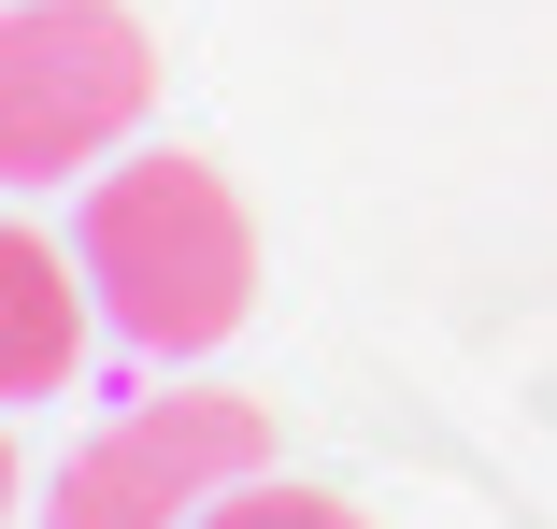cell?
<instances>
[{"label":"cell","instance_id":"6da1fadb","mask_svg":"<svg viewBox=\"0 0 557 529\" xmlns=\"http://www.w3.org/2000/svg\"><path fill=\"white\" fill-rule=\"evenodd\" d=\"M72 258H86L100 330L144 344V358H214L258 315V216H244V186L214 158H186V144L100 158L86 200H72Z\"/></svg>","mask_w":557,"mask_h":529},{"label":"cell","instance_id":"7a4b0ae2","mask_svg":"<svg viewBox=\"0 0 557 529\" xmlns=\"http://www.w3.org/2000/svg\"><path fill=\"white\" fill-rule=\"evenodd\" d=\"M158 115V44L129 0H0V186H72Z\"/></svg>","mask_w":557,"mask_h":529},{"label":"cell","instance_id":"3957f363","mask_svg":"<svg viewBox=\"0 0 557 529\" xmlns=\"http://www.w3.org/2000/svg\"><path fill=\"white\" fill-rule=\"evenodd\" d=\"M244 472H272V401H244V386H158V401L100 415V430L58 458L44 529H200Z\"/></svg>","mask_w":557,"mask_h":529},{"label":"cell","instance_id":"277c9868","mask_svg":"<svg viewBox=\"0 0 557 529\" xmlns=\"http://www.w3.org/2000/svg\"><path fill=\"white\" fill-rule=\"evenodd\" d=\"M86 330H100L86 258H58L29 216H0V401H72Z\"/></svg>","mask_w":557,"mask_h":529},{"label":"cell","instance_id":"5b68a950","mask_svg":"<svg viewBox=\"0 0 557 529\" xmlns=\"http://www.w3.org/2000/svg\"><path fill=\"white\" fill-rule=\"evenodd\" d=\"M200 529H372V515H358L344 487H286V472H244V487L214 501Z\"/></svg>","mask_w":557,"mask_h":529},{"label":"cell","instance_id":"8992f818","mask_svg":"<svg viewBox=\"0 0 557 529\" xmlns=\"http://www.w3.org/2000/svg\"><path fill=\"white\" fill-rule=\"evenodd\" d=\"M0 529H15V444H0Z\"/></svg>","mask_w":557,"mask_h":529}]
</instances>
